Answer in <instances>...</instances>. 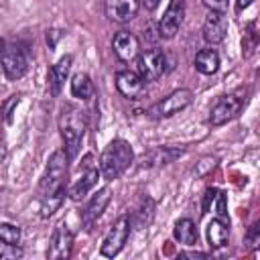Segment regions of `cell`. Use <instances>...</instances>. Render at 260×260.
<instances>
[{"mask_svg":"<svg viewBox=\"0 0 260 260\" xmlns=\"http://www.w3.org/2000/svg\"><path fill=\"white\" fill-rule=\"evenodd\" d=\"M71 63H73V57L71 55H65V57H61L51 69H49V73H47V81H49V91H51V95H59L61 93V87H63V83H65V79H67V75H69V71H71Z\"/></svg>","mask_w":260,"mask_h":260,"instance_id":"17","label":"cell"},{"mask_svg":"<svg viewBox=\"0 0 260 260\" xmlns=\"http://www.w3.org/2000/svg\"><path fill=\"white\" fill-rule=\"evenodd\" d=\"M246 244H248L250 250L258 248V244H260V223H254V225L248 228V232H246Z\"/></svg>","mask_w":260,"mask_h":260,"instance_id":"27","label":"cell"},{"mask_svg":"<svg viewBox=\"0 0 260 260\" xmlns=\"http://www.w3.org/2000/svg\"><path fill=\"white\" fill-rule=\"evenodd\" d=\"M71 93L73 98H79V100H91L95 93L91 77L87 73H75L71 77Z\"/></svg>","mask_w":260,"mask_h":260,"instance_id":"24","label":"cell"},{"mask_svg":"<svg viewBox=\"0 0 260 260\" xmlns=\"http://www.w3.org/2000/svg\"><path fill=\"white\" fill-rule=\"evenodd\" d=\"M179 256H181V258H207L205 252H197V250H195V252H181Z\"/></svg>","mask_w":260,"mask_h":260,"instance_id":"32","label":"cell"},{"mask_svg":"<svg viewBox=\"0 0 260 260\" xmlns=\"http://www.w3.org/2000/svg\"><path fill=\"white\" fill-rule=\"evenodd\" d=\"M65 195H67L65 185L59 187V189H55V191H51V193H47V195H41V217L47 219L55 211H59V207L65 201Z\"/></svg>","mask_w":260,"mask_h":260,"instance_id":"23","label":"cell"},{"mask_svg":"<svg viewBox=\"0 0 260 260\" xmlns=\"http://www.w3.org/2000/svg\"><path fill=\"white\" fill-rule=\"evenodd\" d=\"M20 256H22V250L18 248V244L16 246L4 244V250L0 252V258H20Z\"/></svg>","mask_w":260,"mask_h":260,"instance_id":"29","label":"cell"},{"mask_svg":"<svg viewBox=\"0 0 260 260\" xmlns=\"http://www.w3.org/2000/svg\"><path fill=\"white\" fill-rule=\"evenodd\" d=\"M63 37V30H59V28H51V30H47V45L51 47V49H55V45H57V41Z\"/></svg>","mask_w":260,"mask_h":260,"instance_id":"31","label":"cell"},{"mask_svg":"<svg viewBox=\"0 0 260 260\" xmlns=\"http://www.w3.org/2000/svg\"><path fill=\"white\" fill-rule=\"evenodd\" d=\"M213 203H215V213H217V217H221V219L230 221V217H228V201H225V193H223V191H219V189H217ZM211 207H213V205H211Z\"/></svg>","mask_w":260,"mask_h":260,"instance_id":"26","label":"cell"},{"mask_svg":"<svg viewBox=\"0 0 260 260\" xmlns=\"http://www.w3.org/2000/svg\"><path fill=\"white\" fill-rule=\"evenodd\" d=\"M0 53H2V57H0L2 71L10 81L20 79L28 71V57H26V51L20 45H16V43L4 45Z\"/></svg>","mask_w":260,"mask_h":260,"instance_id":"7","label":"cell"},{"mask_svg":"<svg viewBox=\"0 0 260 260\" xmlns=\"http://www.w3.org/2000/svg\"><path fill=\"white\" fill-rule=\"evenodd\" d=\"M185 10H187L185 8V0H171L167 10L162 12L160 22H158V37L173 39L179 32V28H181V24L185 20Z\"/></svg>","mask_w":260,"mask_h":260,"instance_id":"11","label":"cell"},{"mask_svg":"<svg viewBox=\"0 0 260 260\" xmlns=\"http://www.w3.org/2000/svg\"><path fill=\"white\" fill-rule=\"evenodd\" d=\"M205 8L213 10V12H225L228 10V0H201Z\"/></svg>","mask_w":260,"mask_h":260,"instance_id":"28","label":"cell"},{"mask_svg":"<svg viewBox=\"0 0 260 260\" xmlns=\"http://www.w3.org/2000/svg\"><path fill=\"white\" fill-rule=\"evenodd\" d=\"M0 242L8 246H16L20 242V228L14 223H0Z\"/></svg>","mask_w":260,"mask_h":260,"instance_id":"25","label":"cell"},{"mask_svg":"<svg viewBox=\"0 0 260 260\" xmlns=\"http://www.w3.org/2000/svg\"><path fill=\"white\" fill-rule=\"evenodd\" d=\"M228 35V18L225 12H213L209 10V14L205 16L203 22V39L209 45H217L225 39Z\"/></svg>","mask_w":260,"mask_h":260,"instance_id":"15","label":"cell"},{"mask_svg":"<svg viewBox=\"0 0 260 260\" xmlns=\"http://www.w3.org/2000/svg\"><path fill=\"white\" fill-rule=\"evenodd\" d=\"M93 162V154H85L83 156V173L79 175V179L71 185V189L67 191V195L71 197V201H81L98 183V177H100V169L91 165Z\"/></svg>","mask_w":260,"mask_h":260,"instance_id":"10","label":"cell"},{"mask_svg":"<svg viewBox=\"0 0 260 260\" xmlns=\"http://www.w3.org/2000/svg\"><path fill=\"white\" fill-rule=\"evenodd\" d=\"M167 71V55L160 49H146L136 55V73L142 81H156Z\"/></svg>","mask_w":260,"mask_h":260,"instance_id":"5","label":"cell"},{"mask_svg":"<svg viewBox=\"0 0 260 260\" xmlns=\"http://www.w3.org/2000/svg\"><path fill=\"white\" fill-rule=\"evenodd\" d=\"M195 69L203 75H213L219 69V55L215 49L205 47L195 55Z\"/></svg>","mask_w":260,"mask_h":260,"instance_id":"22","label":"cell"},{"mask_svg":"<svg viewBox=\"0 0 260 260\" xmlns=\"http://www.w3.org/2000/svg\"><path fill=\"white\" fill-rule=\"evenodd\" d=\"M158 4H160V0H142V6H144L146 10H154Z\"/></svg>","mask_w":260,"mask_h":260,"instance_id":"34","label":"cell"},{"mask_svg":"<svg viewBox=\"0 0 260 260\" xmlns=\"http://www.w3.org/2000/svg\"><path fill=\"white\" fill-rule=\"evenodd\" d=\"M112 49L120 61L128 63L132 59H136V55L140 53V41L130 30H118L112 39Z\"/></svg>","mask_w":260,"mask_h":260,"instance_id":"13","label":"cell"},{"mask_svg":"<svg viewBox=\"0 0 260 260\" xmlns=\"http://www.w3.org/2000/svg\"><path fill=\"white\" fill-rule=\"evenodd\" d=\"M130 228H132L130 215H120V217L114 221V225L110 228V232H108V236L104 238V242H102V248H100L102 256L114 258L116 254H120V250H122L124 244L128 242Z\"/></svg>","mask_w":260,"mask_h":260,"instance_id":"8","label":"cell"},{"mask_svg":"<svg viewBox=\"0 0 260 260\" xmlns=\"http://www.w3.org/2000/svg\"><path fill=\"white\" fill-rule=\"evenodd\" d=\"M252 2H254V0H236V12L240 14V12H242V10H246Z\"/></svg>","mask_w":260,"mask_h":260,"instance_id":"33","label":"cell"},{"mask_svg":"<svg viewBox=\"0 0 260 260\" xmlns=\"http://www.w3.org/2000/svg\"><path fill=\"white\" fill-rule=\"evenodd\" d=\"M71 252H73V232L63 221L51 234L49 248H47V258L49 260H67L71 256Z\"/></svg>","mask_w":260,"mask_h":260,"instance_id":"9","label":"cell"},{"mask_svg":"<svg viewBox=\"0 0 260 260\" xmlns=\"http://www.w3.org/2000/svg\"><path fill=\"white\" fill-rule=\"evenodd\" d=\"M110 199H112L110 187H102L98 193L91 195V199L87 201V205H85L83 211H81V225H83V230H91V228H93V223H95V221L102 217V213L106 211Z\"/></svg>","mask_w":260,"mask_h":260,"instance_id":"12","label":"cell"},{"mask_svg":"<svg viewBox=\"0 0 260 260\" xmlns=\"http://www.w3.org/2000/svg\"><path fill=\"white\" fill-rule=\"evenodd\" d=\"M116 89L126 100H136L144 91V81L140 79L138 73H134L130 69H124V71L116 73Z\"/></svg>","mask_w":260,"mask_h":260,"instance_id":"16","label":"cell"},{"mask_svg":"<svg viewBox=\"0 0 260 260\" xmlns=\"http://www.w3.org/2000/svg\"><path fill=\"white\" fill-rule=\"evenodd\" d=\"M193 102V91L187 89V87H179L175 91H171L167 98H162L158 104H154L150 110H148V116L150 118H171L179 112H183L185 108H189Z\"/></svg>","mask_w":260,"mask_h":260,"instance_id":"6","label":"cell"},{"mask_svg":"<svg viewBox=\"0 0 260 260\" xmlns=\"http://www.w3.org/2000/svg\"><path fill=\"white\" fill-rule=\"evenodd\" d=\"M132 160H134V152L130 142L124 138H114L100 156V175L106 181H114L126 173Z\"/></svg>","mask_w":260,"mask_h":260,"instance_id":"2","label":"cell"},{"mask_svg":"<svg viewBox=\"0 0 260 260\" xmlns=\"http://www.w3.org/2000/svg\"><path fill=\"white\" fill-rule=\"evenodd\" d=\"M85 128H87L85 112L73 104H65L59 114V132H61V140H63V150L69 156V160H73L77 156Z\"/></svg>","mask_w":260,"mask_h":260,"instance_id":"1","label":"cell"},{"mask_svg":"<svg viewBox=\"0 0 260 260\" xmlns=\"http://www.w3.org/2000/svg\"><path fill=\"white\" fill-rule=\"evenodd\" d=\"M67 173H69V156L65 154V150H55L49 156L45 175H43L41 185H39L41 195H47V193L63 187L65 179H67Z\"/></svg>","mask_w":260,"mask_h":260,"instance_id":"3","label":"cell"},{"mask_svg":"<svg viewBox=\"0 0 260 260\" xmlns=\"http://www.w3.org/2000/svg\"><path fill=\"white\" fill-rule=\"evenodd\" d=\"M154 211H156L154 199L148 197V195H142L140 201H138V205H136V209H134L132 215H130L132 228H134V230H144V228H148V225L152 223V219H154Z\"/></svg>","mask_w":260,"mask_h":260,"instance_id":"19","label":"cell"},{"mask_svg":"<svg viewBox=\"0 0 260 260\" xmlns=\"http://www.w3.org/2000/svg\"><path fill=\"white\" fill-rule=\"evenodd\" d=\"M244 104H246V91H244V95L240 91H234V93H225V95L217 98V102L209 110V124L211 126L228 124L242 112Z\"/></svg>","mask_w":260,"mask_h":260,"instance_id":"4","label":"cell"},{"mask_svg":"<svg viewBox=\"0 0 260 260\" xmlns=\"http://www.w3.org/2000/svg\"><path fill=\"white\" fill-rule=\"evenodd\" d=\"M140 10L138 0H104V12L114 22H130Z\"/></svg>","mask_w":260,"mask_h":260,"instance_id":"14","label":"cell"},{"mask_svg":"<svg viewBox=\"0 0 260 260\" xmlns=\"http://www.w3.org/2000/svg\"><path fill=\"white\" fill-rule=\"evenodd\" d=\"M173 238L183 246H195L199 236H197V228H195L193 219H189V217L177 219V223L173 228Z\"/></svg>","mask_w":260,"mask_h":260,"instance_id":"21","label":"cell"},{"mask_svg":"<svg viewBox=\"0 0 260 260\" xmlns=\"http://www.w3.org/2000/svg\"><path fill=\"white\" fill-rule=\"evenodd\" d=\"M183 152H185V148H177V146H156V148L144 152L142 167H165V165L173 162L175 158H179Z\"/></svg>","mask_w":260,"mask_h":260,"instance_id":"18","label":"cell"},{"mask_svg":"<svg viewBox=\"0 0 260 260\" xmlns=\"http://www.w3.org/2000/svg\"><path fill=\"white\" fill-rule=\"evenodd\" d=\"M205 236H207L209 248H213V250L228 246V244H230V221H225V219H221V217H213V219L207 223Z\"/></svg>","mask_w":260,"mask_h":260,"instance_id":"20","label":"cell"},{"mask_svg":"<svg viewBox=\"0 0 260 260\" xmlns=\"http://www.w3.org/2000/svg\"><path fill=\"white\" fill-rule=\"evenodd\" d=\"M215 193H217V189H215V187H209V189L205 191V195H203V213H207V211H209V207L213 205Z\"/></svg>","mask_w":260,"mask_h":260,"instance_id":"30","label":"cell"},{"mask_svg":"<svg viewBox=\"0 0 260 260\" xmlns=\"http://www.w3.org/2000/svg\"><path fill=\"white\" fill-rule=\"evenodd\" d=\"M4 158H6V148L0 144V165H2V160H4Z\"/></svg>","mask_w":260,"mask_h":260,"instance_id":"35","label":"cell"},{"mask_svg":"<svg viewBox=\"0 0 260 260\" xmlns=\"http://www.w3.org/2000/svg\"><path fill=\"white\" fill-rule=\"evenodd\" d=\"M2 47H4V43H2V39H0V51H2Z\"/></svg>","mask_w":260,"mask_h":260,"instance_id":"36","label":"cell"}]
</instances>
